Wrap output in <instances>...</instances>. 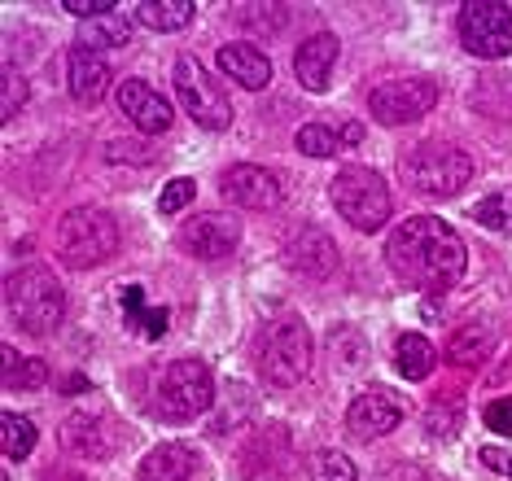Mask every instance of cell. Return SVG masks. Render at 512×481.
I'll use <instances>...</instances> for the list:
<instances>
[{
    "label": "cell",
    "instance_id": "cell-1",
    "mask_svg": "<svg viewBox=\"0 0 512 481\" xmlns=\"http://www.w3.org/2000/svg\"><path fill=\"white\" fill-rule=\"evenodd\" d=\"M386 263L407 289L447 293L464 280L469 250L438 215H412L386 237Z\"/></svg>",
    "mask_w": 512,
    "mask_h": 481
},
{
    "label": "cell",
    "instance_id": "cell-2",
    "mask_svg": "<svg viewBox=\"0 0 512 481\" xmlns=\"http://www.w3.org/2000/svg\"><path fill=\"white\" fill-rule=\"evenodd\" d=\"M5 302H9V320H14L22 333L44 337L57 333L66 320V289L49 267H18L5 285Z\"/></svg>",
    "mask_w": 512,
    "mask_h": 481
},
{
    "label": "cell",
    "instance_id": "cell-3",
    "mask_svg": "<svg viewBox=\"0 0 512 481\" xmlns=\"http://www.w3.org/2000/svg\"><path fill=\"white\" fill-rule=\"evenodd\" d=\"M119 254V219L106 206H75L57 224V258L75 272L110 263Z\"/></svg>",
    "mask_w": 512,
    "mask_h": 481
},
{
    "label": "cell",
    "instance_id": "cell-4",
    "mask_svg": "<svg viewBox=\"0 0 512 481\" xmlns=\"http://www.w3.org/2000/svg\"><path fill=\"white\" fill-rule=\"evenodd\" d=\"M254 363H259L263 381L276 385V390H289L307 377L311 368V333L307 324L285 315V320H272L254 342Z\"/></svg>",
    "mask_w": 512,
    "mask_h": 481
},
{
    "label": "cell",
    "instance_id": "cell-5",
    "mask_svg": "<svg viewBox=\"0 0 512 481\" xmlns=\"http://www.w3.org/2000/svg\"><path fill=\"white\" fill-rule=\"evenodd\" d=\"M329 197L337 206V215L346 219L355 232H381L390 224V189L372 167H342L329 184Z\"/></svg>",
    "mask_w": 512,
    "mask_h": 481
},
{
    "label": "cell",
    "instance_id": "cell-6",
    "mask_svg": "<svg viewBox=\"0 0 512 481\" xmlns=\"http://www.w3.org/2000/svg\"><path fill=\"white\" fill-rule=\"evenodd\" d=\"M158 416L171 425H189V420L206 416L215 403V377L202 359H176L162 368L158 390H154Z\"/></svg>",
    "mask_w": 512,
    "mask_h": 481
},
{
    "label": "cell",
    "instance_id": "cell-7",
    "mask_svg": "<svg viewBox=\"0 0 512 481\" xmlns=\"http://www.w3.org/2000/svg\"><path fill=\"white\" fill-rule=\"evenodd\" d=\"M403 180L421 197H456L473 180V158L456 145L429 140V145H416L403 158Z\"/></svg>",
    "mask_w": 512,
    "mask_h": 481
},
{
    "label": "cell",
    "instance_id": "cell-8",
    "mask_svg": "<svg viewBox=\"0 0 512 481\" xmlns=\"http://www.w3.org/2000/svg\"><path fill=\"white\" fill-rule=\"evenodd\" d=\"M171 88H176L180 105L189 110V119L206 132H228L232 127V101L228 92H219V84L211 79V70L197 62L193 53H180L176 66H171Z\"/></svg>",
    "mask_w": 512,
    "mask_h": 481
},
{
    "label": "cell",
    "instance_id": "cell-9",
    "mask_svg": "<svg viewBox=\"0 0 512 481\" xmlns=\"http://www.w3.org/2000/svg\"><path fill=\"white\" fill-rule=\"evenodd\" d=\"M456 27H460V44L473 57L495 62V57L512 53V5H504V0H469V5H460Z\"/></svg>",
    "mask_w": 512,
    "mask_h": 481
},
{
    "label": "cell",
    "instance_id": "cell-10",
    "mask_svg": "<svg viewBox=\"0 0 512 481\" xmlns=\"http://www.w3.org/2000/svg\"><path fill=\"white\" fill-rule=\"evenodd\" d=\"M434 105H438V84L434 79H421V75L390 79V84L372 88V97H368L372 119H381L386 127H403V123L425 119Z\"/></svg>",
    "mask_w": 512,
    "mask_h": 481
},
{
    "label": "cell",
    "instance_id": "cell-11",
    "mask_svg": "<svg viewBox=\"0 0 512 481\" xmlns=\"http://www.w3.org/2000/svg\"><path fill=\"white\" fill-rule=\"evenodd\" d=\"M403 420V398L390 390H364L346 407V438L351 442H377L399 429Z\"/></svg>",
    "mask_w": 512,
    "mask_h": 481
},
{
    "label": "cell",
    "instance_id": "cell-12",
    "mask_svg": "<svg viewBox=\"0 0 512 481\" xmlns=\"http://www.w3.org/2000/svg\"><path fill=\"white\" fill-rule=\"evenodd\" d=\"M219 193L228 197L232 206H246V210H272L281 206L285 197V184L276 171L267 167H254V162H237L219 175Z\"/></svg>",
    "mask_w": 512,
    "mask_h": 481
},
{
    "label": "cell",
    "instance_id": "cell-13",
    "mask_svg": "<svg viewBox=\"0 0 512 481\" xmlns=\"http://www.w3.org/2000/svg\"><path fill=\"white\" fill-rule=\"evenodd\" d=\"M180 245L202 263H215V258H228L241 245V224L224 210H206V215H197L180 228Z\"/></svg>",
    "mask_w": 512,
    "mask_h": 481
},
{
    "label": "cell",
    "instance_id": "cell-14",
    "mask_svg": "<svg viewBox=\"0 0 512 481\" xmlns=\"http://www.w3.org/2000/svg\"><path fill=\"white\" fill-rule=\"evenodd\" d=\"M285 263L294 267L298 276H311V280H329L337 267H342V258H337V245L324 228H298L294 237L285 241Z\"/></svg>",
    "mask_w": 512,
    "mask_h": 481
},
{
    "label": "cell",
    "instance_id": "cell-15",
    "mask_svg": "<svg viewBox=\"0 0 512 481\" xmlns=\"http://www.w3.org/2000/svg\"><path fill=\"white\" fill-rule=\"evenodd\" d=\"M62 447L79 460H110L114 447H119V429L101 412H75L62 425Z\"/></svg>",
    "mask_w": 512,
    "mask_h": 481
},
{
    "label": "cell",
    "instance_id": "cell-16",
    "mask_svg": "<svg viewBox=\"0 0 512 481\" xmlns=\"http://www.w3.org/2000/svg\"><path fill=\"white\" fill-rule=\"evenodd\" d=\"M119 105H123V114L136 127H141L145 136H158V132H167V127L176 123V114H171V101L162 97V92L149 88L145 79H123Z\"/></svg>",
    "mask_w": 512,
    "mask_h": 481
},
{
    "label": "cell",
    "instance_id": "cell-17",
    "mask_svg": "<svg viewBox=\"0 0 512 481\" xmlns=\"http://www.w3.org/2000/svg\"><path fill=\"white\" fill-rule=\"evenodd\" d=\"M337 53H342V44H337V35H329V31H320V35H311V40H302L298 53H294V75H298V84L307 88V92H329Z\"/></svg>",
    "mask_w": 512,
    "mask_h": 481
},
{
    "label": "cell",
    "instance_id": "cell-18",
    "mask_svg": "<svg viewBox=\"0 0 512 481\" xmlns=\"http://www.w3.org/2000/svg\"><path fill=\"white\" fill-rule=\"evenodd\" d=\"M66 84H71V97L79 105H97L110 92V62L101 53L84 49V44H75L66 53Z\"/></svg>",
    "mask_w": 512,
    "mask_h": 481
},
{
    "label": "cell",
    "instance_id": "cell-19",
    "mask_svg": "<svg viewBox=\"0 0 512 481\" xmlns=\"http://www.w3.org/2000/svg\"><path fill=\"white\" fill-rule=\"evenodd\" d=\"M219 70H224L228 79H237L241 88L250 92H263L267 84H272V62H267L263 49H254V44L246 40H232L219 49Z\"/></svg>",
    "mask_w": 512,
    "mask_h": 481
},
{
    "label": "cell",
    "instance_id": "cell-20",
    "mask_svg": "<svg viewBox=\"0 0 512 481\" xmlns=\"http://www.w3.org/2000/svg\"><path fill=\"white\" fill-rule=\"evenodd\" d=\"M193 451L184 442H162L141 460L136 468V481H189L193 477Z\"/></svg>",
    "mask_w": 512,
    "mask_h": 481
},
{
    "label": "cell",
    "instance_id": "cell-21",
    "mask_svg": "<svg viewBox=\"0 0 512 481\" xmlns=\"http://www.w3.org/2000/svg\"><path fill=\"white\" fill-rule=\"evenodd\" d=\"M119 298H123L119 307H123L127 328H136L145 342H158V337H167V324H171V311L167 307H149L141 289H123Z\"/></svg>",
    "mask_w": 512,
    "mask_h": 481
},
{
    "label": "cell",
    "instance_id": "cell-22",
    "mask_svg": "<svg viewBox=\"0 0 512 481\" xmlns=\"http://www.w3.org/2000/svg\"><path fill=\"white\" fill-rule=\"evenodd\" d=\"M491 346H495L491 328H486V324H464V328H456V333H451L447 359L456 363V368H482L486 355H491Z\"/></svg>",
    "mask_w": 512,
    "mask_h": 481
},
{
    "label": "cell",
    "instance_id": "cell-23",
    "mask_svg": "<svg viewBox=\"0 0 512 481\" xmlns=\"http://www.w3.org/2000/svg\"><path fill=\"white\" fill-rule=\"evenodd\" d=\"M434 346H429V337L421 333H403L399 342H394V363H399V372L407 381H425L429 372H434Z\"/></svg>",
    "mask_w": 512,
    "mask_h": 481
},
{
    "label": "cell",
    "instance_id": "cell-24",
    "mask_svg": "<svg viewBox=\"0 0 512 481\" xmlns=\"http://www.w3.org/2000/svg\"><path fill=\"white\" fill-rule=\"evenodd\" d=\"M136 18H141L149 31H180L193 22V0H141Z\"/></svg>",
    "mask_w": 512,
    "mask_h": 481
},
{
    "label": "cell",
    "instance_id": "cell-25",
    "mask_svg": "<svg viewBox=\"0 0 512 481\" xmlns=\"http://www.w3.org/2000/svg\"><path fill=\"white\" fill-rule=\"evenodd\" d=\"M132 40V22H123L119 14H106V18H92L79 27V44L92 53H106V49H123Z\"/></svg>",
    "mask_w": 512,
    "mask_h": 481
},
{
    "label": "cell",
    "instance_id": "cell-26",
    "mask_svg": "<svg viewBox=\"0 0 512 481\" xmlns=\"http://www.w3.org/2000/svg\"><path fill=\"white\" fill-rule=\"evenodd\" d=\"M36 438L40 433L27 416H18V412L0 416V451H5V460H27V455L36 451Z\"/></svg>",
    "mask_w": 512,
    "mask_h": 481
},
{
    "label": "cell",
    "instance_id": "cell-27",
    "mask_svg": "<svg viewBox=\"0 0 512 481\" xmlns=\"http://www.w3.org/2000/svg\"><path fill=\"white\" fill-rule=\"evenodd\" d=\"M49 381V363L22 359L14 346H5V390H40Z\"/></svg>",
    "mask_w": 512,
    "mask_h": 481
},
{
    "label": "cell",
    "instance_id": "cell-28",
    "mask_svg": "<svg viewBox=\"0 0 512 481\" xmlns=\"http://www.w3.org/2000/svg\"><path fill=\"white\" fill-rule=\"evenodd\" d=\"M298 154H307V158H333L337 149L346 145V136H342V127H329V123H307V127H298Z\"/></svg>",
    "mask_w": 512,
    "mask_h": 481
},
{
    "label": "cell",
    "instance_id": "cell-29",
    "mask_svg": "<svg viewBox=\"0 0 512 481\" xmlns=\"http://www.w3.org/2000/svg\"><path fill=\"white\" fill-rule=\"evenodd\" d=\"M311 481H359V468L346 451H316L307 460Z\"/></svg>",
    "mask_w": 512,
    "mask_h": 481
},
{
    "label": "cell",
    "instance_id": "cell-30",
    "mask_svg": "<svg viewBox=\"0 0 512 481\" xmlns=\"http://www.w3.org/2000/svg\"><path fill=\"white\" fill-rule=\"evenodd\" d=\"M27 97H31V92H27V79H22L14 66H5V75H0V119H5V123L14 119Z\"/></svg>",
    "mask_w": 512,
    "mask_h": 481
},
{
    "label": "cell",
    "instance_id": "cell-31",
    "mask_svg": "<svg viewBox=\"0 0 512 481\" xmlns=\"http://www.w3.org/2000/svg\"><path fill=\"white\" fill-rule=\"evenodd\" d=\"M106 158L110 162H132V167H149L154 162V145L149 140H110L106 145Z\"/></svg>",
    "mask_w": 512,
    "mask_h": 481
},
{
    "label": "cell",
    "instance_id": "cell-32",
    "mask_svg": "<svg viewBox=\"0 0 512 481\" xmlns=\"http://www.w3.org/2000/svg\"><path fill=\"white\" fill-rule=\"evenodd\" d=\"M193 193H197V184L189 180V175H180V180H171L167 189H162L158 210H162V215H180V210L193 202Z\"/></svg>",
    "mask_w": 512,
    "mask_h": 481
},
{
    "label": "cell",
    "instance_id": "cell-33",
    "mask_svg": "<svg viewBox=\"0 0 512 481\" xmlns=\"http://www.w3.org/2000/svg\"><path fill=\"white\" fill-rule=\"evenodd\" d=\"M473 219H477V224H486V228H495V232L512 228V215L504 210V197H486L482 206H473Z\"/></svg>",
    "mask_w": 512,
    "mask_h": 481
},
{
    "label": "cell",
    "instance_id": "cell-34",
    "mask_svg": "<svg viewBox=\"0 0 512 481\" xmlns=\"http://www.w3.org/2000/svg\"><path fill=\"white\" fill-rule=\"evenodd\" d=\"M486 429L499 433V438H512V398H495V403H486Z\"/></svg>",
    "mask_w": 512,
    "mask_h": 481
},
{
    "label": "cell",
    "instance_id": "cell-35",
    "mask_svg": "<svg viewBox=\"0 0 512 481\" xmlns=\"http://www.w3.org/2000/svg\"><path fill=\"white\" fill-rule=\"evenodd\" d=\"M66 14H75V18H106L114 14V0H66Z\"/></svg>",
    "mask_w": 512,
    "mask_h": 481
},
{
    "label": "cell",
    "instance_id": "cell-36",
    "mask_svg": "<svg viewBox=\"0 0 512 481\" xmlns=\"http://www.w3.org/2000/svg\"><path fill=\"white\" fill-rule=\"evenodd\" d=\"M477 460H482L491 473H499V477H512V451H499V447H482L477 451Z\"/></svg>",
    "mask_w": 512,
    "mask_h": 481
},
{
    "label": "cell",
    "instance_id": "cell-37",
    "mask_svg": "<svg viewBox=\"0 0 512 481\" xmlns=\"http://www.w3.org/2000/svg\"><path fill=\"white\" fill-rule=\"evenodd\" d=\"M390 481H421V468H416V473H412V468H394Z\"/></svg>",
    "mask_w": 512,
    "mask_h": 481
},
{
    "label": "cell",
    "instance_id": "cell-38",
    "mask_svg": "<svg viewBox=\"0 0 512 481\" xmlns=\"http://www.w3.org/2000/svg\"><path fill=\"white\" fill-rule=\"evenodd\" d=\"M44 481H84V477H79V473H62V468H53V473L44 477Z\"/></svg>",
    "mask_w": 512,
    "mask_h": 481
},
{
    "label": "cell",
    "instance_id": "cell-39",
    "mask_svg": "<svg viewBox=\"0 0 512 481\" xmlns=\"http://www.w3.org/2000/svg\"><path fill=\"white\" fill-rule=\"evenodd\" d=\"M508 202H512V197H508Z\"/></svg>",
    "mask_w": 512,
    "mask_h": 481
},
{
    "label": "cell",
    "instance_id": "cell-40",
    "mask_svg": "<svg viewBox=\"0 0 512 481\" xmlns=\"http://www.w3.org/2000/svg\"><path fill=\"white\" fill-rule=\"evenodd\" d=\"M5 481H9V477H5Z\"/></svg>",
    "mask_w": 512,
    "mask_h": 481
}]
</instances>
